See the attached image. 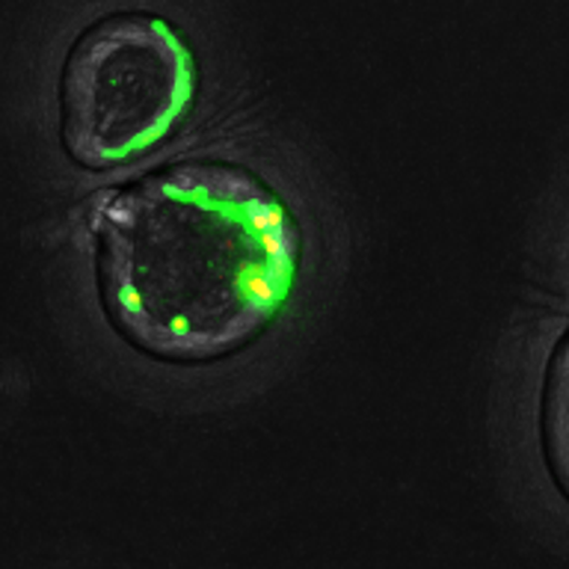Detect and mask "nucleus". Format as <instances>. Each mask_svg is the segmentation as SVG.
Wrapping results in <instances>:
<instances>
[{
	"label": "nucleus",
	"instance_id": "f257e3e1",
	"mask_svg": "<svg viewBox=\"0 0 569 569\" xmlns=\"http://www.w3.org/2000/svg\"><path fill=\"white\" fill-rule=\"evenodd\" d=\"M92 234L107 320L160 362L243 350L279 318L300 276L291 208L226 160H187L107 193Z\"/></svg>",
	"mask_w": 569,
	"mask_h": 569
},
{
	"label": "nucleus",
	"instance_id": "7ed1b4c3",
	"mask_svg": "<svg viewBox=\"0 0 569 569\" xmlns=\"http://www.w3.org/2000/svg\"><path fill=\"white\" fill-rule=\"evenodd\" d=\"M542 451L555 483L569 498V332L560 338L542 389Z\"/></svg>",
	"mask_w": 569,
	"mask_h": 569
},
{
	"label": "nucleus",
	"instance_id": "f03ea898",
	"mask_svg": "<svg viewBox=\"0 0 569 569\" xmlns=\"http://www.w3.org/2000/svg\"><path fill=\"white\" fill-rule=\"evenodd\" d=\"M196 53L172 21L116 12L71 44L60 78V137L83 169H113L160 149L193 113Z\"/></svg>",
	"mask_w": 569,
	"mask_h": 569
}]
</instances>
